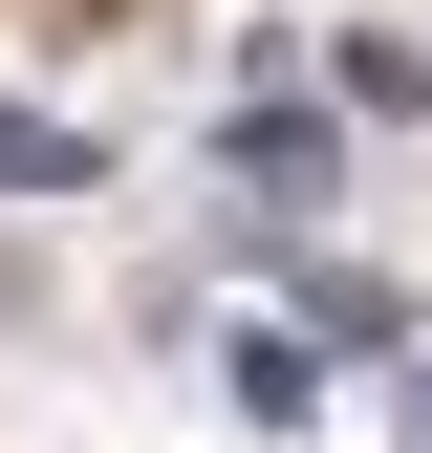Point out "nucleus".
Masks as SVG:
<instances>
[{
	"instance_id": "obj_1",
	"label": "nucleus",
	"mask_w": 432,
	"mask_h": 453,
	"mask_svg": "<svg viewBox=\"0 0 432 453\" xmlns=\"http://www.w3.org/2000/svg\"><path fill=\"white\" fill-rule=\"evenodd\" d=\"M303 324H324V346H367V367H411V303H390V280H346V259H303Z\"/></svg>"
},
{
	"instance_id": "obj_2",
	"label": "nucleus",
	"mask_w": 432,
	"mask_h": 453,
	"mask_svg": "<svg viewBox=\"0 0 432 453\" xmlns=\"http://www.w3.org/2000/svg\"><path fill=\"white\" fill-rule=\"evenodd\" d=\"M108 130H66V108H0V195H87Z\"/></svg>"
},
{
	"instance_id": "obj_3",
	"label": "nucleus",
	"mask_w": 432,
	"mask_h": 453,
	"mask_svg": "<svg viewBox=\"0 0 432 453\" xmlns=\"http://www.w3.org/2000/svg\"><path fill=\"white\" fill-rule=\"evenodd\" d=\"M390 432H411V453H432V367H390Z\"/></svg>"
}]
</instances>
